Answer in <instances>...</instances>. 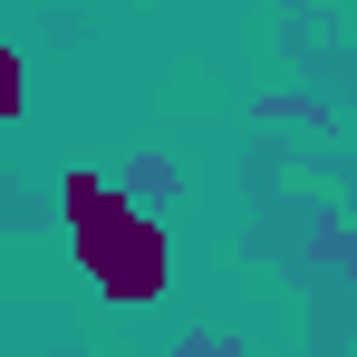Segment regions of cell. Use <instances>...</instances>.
<instances>
[{
    "label": "cell",
    "mask_w": 357,
    "mask_h": 357,
    "mask_svg": "<svg viewBox=\"0 0 357 357\" xmlns=\"http://www.w3.org/2000/svg\"><path fill=\"white\" fill-rule=\"evenodd\" d=\"M10 107H20V59L0 49V126H10Z\"/></svg>",
    "instance_id": "cell-2"
},
{
    "label": "cell",
    "mask_w": 357,
    "mask_h": 357,
    "mask_svg": "<svg viewBox=\"0 0 357 357\" xmlns=\"http://www.w3.org/2000/svg\"><path fill=\"white\" fill-rule=\"evenodd\" d=\"M68 222H77V261H87V280L107 299H155L174 280V251L155 232V213H135L116 183L97 174H68Z\"/></svg>",
    "instance_id": "cell-1"
}]
</instances>
